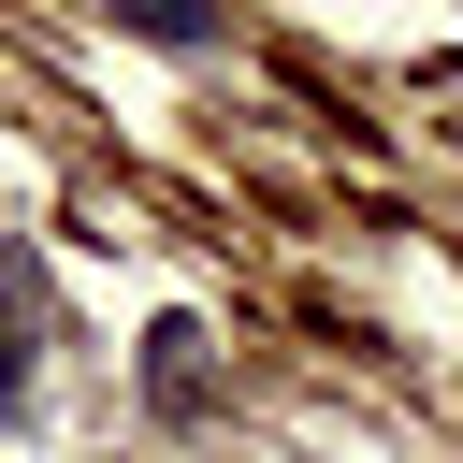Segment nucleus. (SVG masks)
<instances>
[{
    "instance_id": "f03ea898",
    "label": "nucleus",
    "mask_w": 463,
    "mask_h": 463,
    "mask_svg": "<svg viewBox=\"0 0 463 463\" xmlns=\"http://www.w3.org/2000/svg\"><path fill=\"white\" fill-rule=\"evenodd\" d=\"M0 376H14V362H0Z\"/></svg>"
},
{
    "instance_id": "f257e3e1",
    "label": "nucleus",
    "mask_w": 463,
    "mask_h": 463,
    "mask_svg": "<svg viewBox=\"0 0 463 463\" xmlns=\"http://www.w3.org/2000/svg\"><path fill=\"white\" fill-rule=\"evenodd\" d=\"M145 391H159V405H203V391H217V362H203V318H159V333H145Z\"/></svg>"
}]
</instances>
